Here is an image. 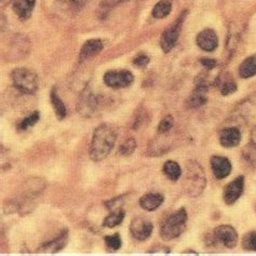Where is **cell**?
Returning a JSON list of instances; mask_svg holds the SVG:
<instances>
[{"mask_svg": "<svg viewBox=\"0 0 256 256\" xmlns=\"http://www.w3.org/2000/svg\"><path fill=\"white\" fill-rule=\"evenodd\" d=\"M117 140V133L110 124L98 126L93 133L89 154L93 161H102L110 154Z\"/></svg>", "mask_w": 256, "mask_h": 256, "instance_id": "obj_1", "label": "cell"}, {"mask_svg": "<svg viewBox=\"0 0 256 256\" xmlns=\"http://www.w3.org/2000/svg\"><path fill=\"white\" fill-rule=\"evenodd\" d=\"M206 186V178L202 166L194 160L186 164V173L183 180L185 192L192 198L199 197Z\"/></svg>", "mask_w": 256, "mask_h": 256, "instance_id": "obj_2", "label": "cell"}, {"mask_svg": "<svg viewBox=\"0 0 256 256\" xmlns=\"http://www.w3.org/2000/svg\"><path fill=\"white\" fill-rule=\"evenodd\" d=\"M187 212L184 208L174 212L166 218L161 225L160 234L164 240H172L180 237L186 228Z\"/></svg>", "mask_w": 256, "mask_h": 256, "instance_id": "obj_3", "label": "cell"}, {"mask_svg": "<svg viewBox=\"0 0 256 256\" xmlns=\"http://www.w3.org/2000/svg\"><path fill=\"white\" fill-rule=\"evenodd\" d=\"M11 78L13 84L20 92L24 94H34L38 90V76L32 70L16 68L12 72Z\"/></svg>", "mask_w": 256, "mask_h": 256, "instance_id": "obj_4", "label": "cell"}, {"mask_svg": "<svg viewBox=\"0 0 256 256\" xmlns=\"http://www.w3.org/2000/svg\"><path fill=\"white\" fill-rule=\"evenodd\" d=\"M183 21H184V14L173 25H171L169 28H166L164 32L162 35H161L160 46L161 49L164 50V52L166 53L170 52L174 48L175 44H176L178 39L180 37L182 25H183Z\"/></svg>", "mask_w": 256, "mask_h": 256, "instance_id": "obj_5", "label": "cell"}, {"mask_svg": "<svg viewBox=\"0 0 256 256\" xmlns=\"http://www.w3.org/2000/svg\"><path fill=\"white\" fill-rule=\"evenodd\" d=\"M134 76L129 70H110L105 74L104 82L112 89H121L132 84Z\"/></svg>", "mask_w": 256, "mask_h": 256, "instance_id": "obj_6", "label": "cell"}, {"mask_svg": "<svg viewBox=\"0 0 256 256\" xmlns=\"http://www.w3.org/2000/svg\"><path fill=\"white\" fill-rule=\"evenodd\" d=\"M213 239L228 248H232L238 244V234L230 225H222L214 229Z\"/></svg>", "mask_w": 256, "mask_h": 256, "instance_id": "obj_7", "label": "cell"}, {"mask_svg": "<svg viewBox=\"0 0 256 256\" xmlns=\"http://www.w3.org/2000/svg\"><path fill=\"white\" fill-rule=\"evenodd\" d=\"M154 225L152 222L143 216L133 218L130 224V232L134 238L138 241H144L150 237Z\"/></svg>", "mask_w": 256, "mask_h": 256, "instance_id": "obj_8", "label": "cell"}, {"mask_svg": "<svg viewBox=\"0 0 256 256\" xmlns=\"http://www.w3.org/2000/svg\"><path fill=\"white\" fill-rule=\"evenodd\" d=\"M98 107V100L89 86L82 91L79 98L78 110L84 117H91Z\"/></svg>", "mask_w": 256, "mask_h": 256, "instance_id": "obj_9", "label": "cell"}, {"mask_svg": "<svg viewBox=\"0 0 256 256\" xmlns=\"http://www.w3.org/2000/svg\"><path fill=\"white\" fill-rule=\"evenodd\" d=\"M244 178L238 176L234 178L232 182H230L224 190L223 199L227 204H234L240 197L242 192H244Z\"/></svg>", "mask_w": 256, "mask_h": 256, "instance_id": "obj_10", "label": "cell"}, {"mask_svg": "<svg viewBox=\"0 0 256 256\" xmlns=\"http://www.w3.org/2000/svg\"><path fill=\"white\" fill-rule=\"evenodd\" d=\"M211 168L215 178L218 180H223L227 178L232 172V164L226 157L213 156L210 160Z\"/></svg>", "mask_w": 256, "mask_h": 256, "instance_id": "obj_11", "label": "cell"}, {"mask_svg": "<svg viewBox=\"0 0 256 256\" xmlns=\"http://www.w3.org/2000/svg\"><path fill=\"white\" fill-rule=\"evenodd\" d=\"M197 44L202 50L211 52L218 48V38L213 30H204L197 36Z\"/></svg>", "mask_w": 256, "mask_h": 256, "instance_id": "obj_12", "label": "cell"}, {"mask_svg": "<svg viewBox=\"0 0 256 256\" xmlns=\"http://www.w3.org/2000/svg\"><path fill=\"white\" fill-rule=\"evenodd\" d=\"M208 84L206 82H200L197 84L196 89L190 94L187 100V106L190 108H198L208 102Z\"/></svg>", "mask_w": 256, "mask_h": 256, "instance_id": "obj_13", "label": "cell"}, {"mask_svg": "<svg viewBox=\"0 0 256 256\" xmlns=\"http://www.w3.org/2000/svg\"><path fill=\"white\" fill-rule=\"evenodd\" d=\"M241 140V132L237 128H227L220 133V143L226 148H232L239 145Z\"/></svg>", "mask_w": 256, "mask_h": 256, "instance_id": "obj_14", "label": "cell"}, {"mask_svg": "<svg viewBox=\"0 0 256 256\" xmlns=\"http://www.w3.org/2000/svg\"><path fill=\"white\" fill-rule=\"evenodd\" d=\"M104 44L103 42L100 39H90L82 46V50H80V60H86L92 56H96V54L103 50Z\"/></svg>", "mask_w": 256, "mask_h": 256, "instance_id": "obj_15", "label": "cell"}, {"mask_svg": "<svg viewBox=\"0 0 256 256\" xmlns=\"http://www.w3.org/2000/svg\"><path fill=\"white\" fill-rule=\"evenodd\" d=\"M164 197L161 194L156 192H150L146 194L144 196L140 199V206L144 208L145 211L152 212L164 204Z\"/></svg>", "mask_w": 256, "mask_h": 256, "instance_id": "obj_16", "label": "cell"}, {"mask_svg": "<svg viewBox=\"0 0 256 256\" xmlns=\"http://www.w3.org/2000/svg\"><path fill=\"white\" fill-rule=\"evenodd\" d=\"M36 0H14L13 2V9H14L16 16L22 21H26L32 16V10L35 8Z\"/></svg>", "mask_w": 256, "mask_h": 256, "instance_id": "obj_17", "label": "cell"}, {"mask_svg": "<svg viewBox=\"0 0 256 256\" xmlns=\"http://www.w3.org/2000/svg\"><path fill=\"white\" fill-rule=\"evenodd\" d=\"M67 238H68V230L64 229V230L60 232L58 237L53 239L52 241L46 242L44 246L40 248V251L42 252H50V253H56L60 252L67 244Z\"/></svg>", "mask_w": 256, "mask_h": 256, "instance_id": "obj_18", "label": "cell"}, {"mask_svg": "<svg viewBox=\"0 0 256 256\" xmlns=\"http://www.w3.org/2000/svg\"><path fill=\"white\" fill-rule=\"evenodd\" d=\"M88 0H56L58 8L70 16H76L82 11Z\"/></svg>", "mask_w": 256, "mask_h": 256, "instance_id": "obj_19", "label": "cell"}, {"mask_svg": "<svg viewBox=\"0 0 256 256\" xmlns=\"http://www.w3.org/2000/svg\"><path fill=\"white\" fill-rule=\"evenodd\" d=\"M218 86L223 96H229L234 92L237 91V84L234 80V78L228 75V74H223L218 80Z\"/></svg>", "mask_w": 256, "mask_h": 256, "instance_id": "obj_20", "label": "cell"}, {"mask_svg": "<svg viewBox=\"0 0 256 256\" xmlns=\"http://www.w3.org/2000/svg\"><path fill=\"white\" fill-rule=\"evenodd\" d=\"M239 74L242 78H251L256 75V54L246 58L239 67Z\"/></svg>", "mask_w": 256, "mask_h": 256, "instance_id": "obj_21", "label": "cell"}, {"mask_svg": "<svg viewBox=\"0 0 256 256\" xmlns=\"http://www.w3.org/2000/svg\"><path fill=\"white\" fill-rule=\"evenodd\" d=\"M50 98H51V103H52L53 108H54L56 117L60 120H63L66 117V114H67L66 112V107H65V105L63 103V100H60V96H58L56 88H53V89L51 90Z\"/></svg>", "mask_w": 256, "mask_h": 256, "instance_id": "obj_22", "label": "cell"}, {"mask_svg": "<svg viewBox=\"0 0 256 256\" xmlns=\"http://www.w3.org/2000/svg\"><path fill=\"white\" fill-rule=\"evenodd\" d=\"M162 171L166 176L173 182H176L182 175L180 166H178V162H175L173 160L166 161V162L164 164Z\"/></svg>", "mask_w": 256, "mask_h": 256, "instance_id": "obj_23", "label": "cell"}, {"mask_svg": "<svg viewBox=\"0 0 256 256\" xmlns=\"http://www.w3.org/2000/svg\"><path fill=\"white\" fill-rule=\"evenodd\" d=\"M172 10L171 0H160L152 9V16L154 18H164L170 14Z\"/></svg>", "mask_w": 256, "mask_h": 256, "instance_id": "obj_24", "label": "cell"}, {"mask_svg": "<svg viewBox=\"0 0 256 256\" xmlns=\"http://www.w3.org/2000/svg\"><path fill=\"white\" fill-rule=\"evenodd\" d=\"M126 212L121 208H117V210L112 211L108 216H106L104 222H103V226L106 228H114L118 225L122 223V220L124 218Z\"/></svg>", "mask_w": 256, "mask_h": 256, "instance_id": "obj_25", "label": "cell"}, {"mask_svg": "<svg viewBox=\"0 0 256 256\" xmlns=\"http://www.w3.org/2000/svg\"><path fill=\"white\" fill-rule=\"evenodd\" d=\"M40 119V114L39 112H34L30 116H28L26 118H24L23 120H21L18 124V131H26L28 128L35 126Z\"/></svg>", "mask_w": 256, "mask_h": 256, "instance_id": "obj_26", "label": "cell"}, {"mask_svg": "<svg viewBox=\"0 0 256 256\" xmlns=\"http://www.w3.org/2000/svg\"><path fill=\"white\" fill-rule=\"evenodd\" d=\"M242 156L246 162L256 166V146L252 142L246 145L244 150H242Z\"/></svg>", "mask_w": 256, "mask_h": 256, "instance_id": "obj_27", "label": "cell"}, {"mask_svg": "<svg viewBox=\"0 0 256 256\" xmlns=\"http://www.w3.org/2000/svg\"><path fill=\"white\" fill-rule=\"evenodd\" d=\"M136 150V140L133 138L126 140L119 147V154L122 156H130Z\"/></svg>", "mask_w": 256, "mask_h": 256, "instance_id": "obj_28", "label": "cell"}, {"mask_svg": "<svg viewBox=\"0 0 256 256\" xmlns=\"http://www.w3.org/2000/svg\"><path fill=\"white\" fill-rule=\"evenodd\" d=\"M105 244L107 248L114 252V251L119 250L121 248V244H122V241H121V238L118 234H114L112 236H106Z\"/></svg>", "mask_w": 256, "mask_h": 256, "instance_id": "obj_29", "label": "cell"}, {"mask_svg": "<svg viewBox=\"0 0 256 256\" xmlns=\"http://www.w3.org/2000/svg\"><path fill=\"white\" fill-rule=\"evenodd\" d=\"M242 248L246 251H256V232L246 234L242 239Z\"/></svg>", "mask_w": 256, "mask_h": 256, "instance_id": "obj_30", "label": "cell"}, {"mask_svg": "<svg viewBox=\"0 0 256 256\" xmlns=\"http://www.w3.org/2000/svg\"><path fill=\"white\" fill-rule=\"evenodd\" d=\"M174 126V119L171 114H168L162 120L159 122L158 126V132L161 134H166L169 132Z\"/></svg>", "mask_w": 256, "mask_h": 256, "instance_id": "obj_31", "label": "cell"}, {"mask_svg": "<svg viewBox=\"0 0 256 256\" xmlns=\"http://www.w3.org/2000/svg\"><path fill=\"white\" fill-rule=\"evenodd\" d=\"M134 65H136L138 67H145L148 63H150V58H148L144 53H140L133 60Z\"/></svg>", "mask_w": 256, "mask_h": 256, "instance_id": "obj_32", "label": "cell"}, {"mask_svg": "<svg viewBox=\"0 0 256 256\" xmlns=\"http://www.w3.org/2000/svg\"><path fill=\"white\" fill-rule=\"evenodd\" d=\"M200 62H201V64L204 65V66L206 67V68H208V70H213V68H215V67H216V65H218L216 60H213V58H201Z\"/></svg>", "mask_w": 256, "mask_h": 256, "instance_id": "obj_33", "label": "cell"}, {"mask_svg": "<svg viewBox=\"0 0 256 256\" xmlns=\"http://www.w3.org/2000/svg\"><path fill=\"white\" fill-rule=\"evenodd\" d=\"M251 142L256 146V126L253 128L251 132Z\"/></svg>", "mask_w": 256, "mask_h": 256, "instance_id": "obj_34", "label": "cell"}]
</instances>
